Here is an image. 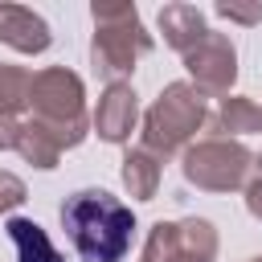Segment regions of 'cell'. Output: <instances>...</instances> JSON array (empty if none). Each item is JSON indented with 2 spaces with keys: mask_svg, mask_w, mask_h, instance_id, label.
Wrapping results in <instances>:
<instances>
[{
  "mask_svg": "<svg viewBox=\"0 0 262 262\" xmlns=\"http://www.w3.org/2000/svg\"><path fill=\"white\" fill-rule=\"evenodd\" d=\"M61 225L82 262H123L135 237V213L102 188H82L66 196Z\"/></svg>",
  "mask_w": 262,
  "mask_h": 262,
  "instance_id": "cell-1",
  "label": "cell"
},
{
  "mask_svg": "<svg viewBox=\"0 0 262 262\" xmlns=\"http://www.w3.org/2000/svg\"><path fill=\"white\" fill-rule=\"evenodd\" d=\"M29 106H33V123L41 131H49L61 151L66 147H78L86 139V94H82V78L70 74L66 66H49V70L33 74Z\"/></svg>",
  "mask_w": 262,
  "mask_h": 262,
  "instance_id": "cell-2",
  "label": "cell"
},
{
  "mask_svg": "<svg viewBox=\"0 0 262 262\" xmlns=\"http://www.w3.org/2000/svg\"><path fill=\"white\" fill-rule=\"evenodd\" d=\"M205 123V94L192 82H172L143 115V151L156 160L180 151Z\"/></svg>",
  "mask_w": 262,
  "mask_h": 262,
  "instance_id": "cell-3",
  "label": "cell"
},
{
  "mask_svg": "<svg viewBox=\"0 0 262 262\" xmlns=\"http://www.w3.org/2000/svg\"><path fill=\"white\" fill-rule=\"evenodd\" d=\"M94 66L102 78L119 82L135 70V61L151 49V37L139 25L135 4H94Z\"/></svg>",
  "mask_w": 262,
  "mask_h": 262,
  "instance_id": "cell-4",
  "label": "cell"
},
{
  "mask_svg": "<svg viewBox=\"0 0 262 262\" xmlns=\"http://www.w3.org/2000/svg\"><path fill=\"white\" fill-rule=\"evenodd\" d=\"M250 172V151L242 143H229V139H205L196 147L184 151V180L205 188V192H229V188H242Z\"/></svg>",
  "mask_w": 262,
  "mask_h": 262,
  "instance_id": "cell-5",
  "label": "cell"
},
{
  "mask_svg": "<svg viewBox=\"0 0 262 262\" xmlns=\"http://www.w3.org/2000/svg\"><path fill=\"white\" fill-rule=\"evenodd\" d=\"M217 233L209 221H156L143 246V262H213Z\"/></svg>",
  "mask_w": 262,
  "mask_h": 262,
  "instance_id": "cell-6",
  "label": "cell"
},
{
  "mask_svg": "<svg viewBox=\"0 0 262 262\" xmlns=\"http://www.w3.org/2000/svg\"><path fill=\"white\" fill-rule=\"evenodd\" d=\"M184 66H188L201 94H225L233 86V78H237V53H233L229 37L213 33V29L184 53Z\"/></svg>",
  "mask_w": 262,
  "mask_h": 262,
  "instance_id": "cell-7",
  "label": "cell"
},
{
  "mask_svg": "<svg viewBox=\"0 0 262 262\" xmlns=\"http://www.w3.org/2000/svg\"><path fill=\"white\" fill-rule=\"evenodd\" d=\"M135 119H139V102H135V90L127 82H111L98 98V111H94V131L106 139V143H127L131 131H135Z\"/></svg>",
  "mask_w": 262,
  "mask_h": 262,
  "instance_id": "cell-8",
  "label": "cell"
},
{
  "mask_svg": "<svg viewBox=\"0 0 262 262\" xmlns=\"http://www.w3.org/2000/svg\"><path fill=\"white\" fill-rule=\"evenodd\" d=\"M0 41L12 45L16 53H45L49 49V25L25 8V4H0Z\"/></svg>",
  "mask_w": 262,
  "mask_h": 262,
  "instance_id": "cell-9",
  "label": "cell"
},
{
  "mask_svg": "<svg viewBox=\"0 0 262 262\" xmlns=\"http://www.w3.org/2000/svg\"><path fill=\"white\" fill-rule=\"evenodd\" d=\"M160 29H164V41L180 53H188L209 29H205V12L196 4H164L160 8Z\"/></svg>",
  "mask_w": 262,
  "mask_h": 262,
  "instance_id": "cell-10",
  "label": "cell"
},
{
  "mask_svg": "<svg viewBox=\"0 0 262 262\" xmlns=\"http://www.w3.org/2000/svg\"><path fill=\"white\" fill-rule=\"evenodd\" d=\"M8 237L16 246V262H66L57 254V246L49 242V233L29 217H12L8 221Z\"/></svg>",
  "mask_w": 262,
  "mask_h": 262,
  "instance_id": "cell-11",
  "label": "cell"
},
{
  "mask_svg": "<svg viewBox=\"0 0 262 262\" xmlns=\"http://www.w3.org/2000/svg\"><path fill=\"white\" fill-rule=\"evenodd\" d=\"M123 184L131 188L135 201H151L156 188H160V160L143 147H131L127 160H123Z\"/></svg>",
  "mask_w": 262,
  "mask_h": 262,
  "instance_id": "cell-12",
  "label": "cell"
},
{
  "mask_svg": "<svg viewBox=\"0 0 262 262\" xmlns=\"http://www.w3.org/2000/svg\"><path fill=\"white\" fill-rule=\"evenodd\" d=\"M213 131H221V135H254V131H262V106L250 102V98H221Z\"/></svg>",
  "mask_w": 262,
  "mask_h": 262,
  "instance_id": "cell-13",
  "label": "cell"
},
{
  "mask_svg": "<svg viewBox=\"0 0 262 262\" xmlns=\"http://www.w3.org/2000/svg\"><path fill=\"white\" fill-rule=\"evenodd\" d=\"M16 151H20L29 164H37V168H57V160H61V147H57V139H53L49 131H41L33 119H29V123H20Z\"/></svg>",
  "mask_w": 262,
  "mask_h": 262,
  "instance_id": "cell-14",
  "label": "cell"
},
{
  "mask_svg": "<svg viewBox=\"0 0 262 262\" xmlns=\"http://www.w3.org/2000/svg\"><path fill=\"white\" fill-rule=\"evenodd\" d=\"M29 86H33V74L29 70L0 61V111L4 115H16V111L29 106Z\"/></svg>",
  "mask_w": 262,
  "mask_h": 262,
  "instance_id": "cell-15",
  "label": "cell"
},
{
  "mask_svg": "<svg viewBox=\"0 0 262 262\" xmlns=\"http://www.w3.org/2000/svg\"><path fill=\"white\" fill-rule=\"evenodd\" d=\"M20 201H25V180L12 176V172H0V213L16 209Z\"/></svg>",
  "mask_w": 262,
  "mask_h": 262,
  "instance_id": "cell-16",
  "label": "cell"
},
{
  "mask_svg": "<svg viewBox=\"0 0 262 262\" xmlns=\"http://www.w3.org/2000/svg\"><path fill=\"white\" fill-rule=\"evenodd\" d=\"M217 16L242 20V25H258L262 20V4H250V8H242V4H217Z\"/></svg>",
  "mask_w": 262,
  "mask_h": 262,
  "instance_id": "cell-17",
  "label": "cell"
},
{
  "mask_svg": "<svg viewBox=\"0 0 262 262\" xmlns=\"http://www.w3.org/2000/svg\"><path fill=\"white\" fill-rule=\"evenodd\" d=\"M16 135H20V123H16L12 115H4V111H0V151L16 147Z\"/></svg>",
  "mask_w": 262,
  "mask_h": 262,
  "instance_id": "cell-18",
  "label": "cell"
},
{
  "mask_svg": "<svg viewBox=\"0 0 262 262\" xmlns=\"http://www.w3.org/2000/svg\"><path fill=\"white\" fill-rule=\"evenodd\" d=\"M246 209L262 221V180H254V184H246Z\"/></svg>",
  "mask_w": 262,
  "mask_h": 262,
  "instance_id": "cell-19",
  "label": "cell"
},
{
  "mask_svg": "<svg viewBox=\"0 0 262 262\" xmlns=\"http://www.w3.org/2000/svg\"><path fill=\"white\" fill-rule=\"evenodd\" d=\"M258 168H262V156H258Z\"/></svg>",
  "mask_w": 262,
  "mask_h": 262,
  "instance_id": "cell-20",
  "label": "cell"
},
{
  "mask_svg": "<svg viewBox=\"0 0 262 262\" xmlns=\"http://www.w3.org/2000/svg\"><path fill=\"white\" fill-rule=\"evenodd\" d=\"M250 262H262V258H250Z\"/></svg>",
  "mask_w": 262,
  "mask_h": 262,
  "instance_id": "cell-21",
  "label": "cell"
}]
</instances>
